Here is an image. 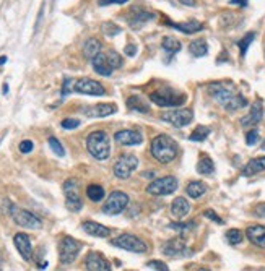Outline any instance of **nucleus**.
<instances>
[{"mask_svg":"<svg viewBox=\"0 0 265 271\" xmlns=\"http://www.w3.org/2000/svg\"><path fill=\"white\" fill-rule=\"evenodd\" d=\"M210 98L226 111H238L247 106V99L230 82H213L207 86Z\"/></svg>","mask_w":265,"mask_h":271,"instance_id":"nucleus-1","label":"nucleus"},{"mask_svg":"<svg viewBox=\"0 0 265 271\" xmlns=\"http://www.w3.org/2000/svg\"><path fill=\"white\" fill-rule=\"evenodd\" d=\"M151 156L161 164H168L178 156V143L168 135H158L151 140L150 145Z\"/></svg>","mask_w":265,"mask_h":271,"instance_id":"nucleus-2","label":"nucleus"},{"mask_svg":"<svg viewBox=\"0 0 265 271\" xmlns=\"http://www.w3.org/2000/svg\"><path fill=\"white\" fill-rule=\"evenodd\" d=\"M86 150L88 153L98 161H104L111 155V145H109V137L106 131L96 130L91 131L86 138Z\"/></svg>","mask_w":265,"mask_h":271,"instance_id":"nucleus-3","label":"nucleus"},{"mask_svg":"<svg viewBox=\"0 0 265 271\" xmlns=\"http://www.w3.org/2000/svg\"><path fill=\"white\" fill-rule=\"evenodd\" d=\"M150 99L161 107H178L187 101V96L174 91L173 88H161V90H156L150 94Z\"/></svg>","mask_w":265,"mask_h":271,"instance_id":"nucleus-4","label":"nucleus"},{"mask_svg":"<svg viewBox=\"0 0 265 271\" xmlns=\"http://www.w3.org/2000/svg\"><path fill=\"white\" fill-rule=\"evenodd\" d=\"M111 244L114 247L124 248V250L132 252V253H146V250H148V245L140 237L134 236V234H121L119 237L111 240Z\"/></svg>","mask_w":265,"mask_h":271,"instance_id":"nucleus-5","label":"nucleus"},{"mask_svg":"<svg viewBox=\"0 0 265 271\" xmlns=\"http://www.w3.org/2000/svg\"><path fill=\"white\" fill-rule=\"evenodd\" d=\"M129 205V195L121 192V190H114V192L108 196V200L102 205V213L109 215V216H116L121 215L124 210L127 208Z\"/></svg>","mask_w":265,"mask_h":271,"instance_id":"nucleus-6","label":"nucleus"},{"mask_svg":"<svg viewBox=\"0 0 265 271\" xmlns=\"http://www.w3.org/2000/svg\"><path fill=\"white\" fill-rule=\"evenodd\" d=\"M9 207H10V216L13 218V221L17 223L18 226H21V228H26V229H41V219L33 215V213H29V211L23 210V208H17V207H13L12 203H9Z\"/></svg>","mask_w":265,"mask_h":271,"instance_id":"nucleus-7","label":"nucleus"},{"mask_svg":"<svg viewBox=\"0 0 265 271\" xmlns=\"http://www.w3.org/2000/svg\"><path fill=\"white\" fill-rule=\"evenodd\" d=\"M64 193H65V207L67 210L78 213L83 208V201L78 193V180L77 179H67L64 182Z\"/></svg>","mask_w":265,"mask_h":271,"instance_id":"nucleus-8","label":"nucleus"},{"mask_svg":"<svg viewBox=\"0 0 265 271\" xmlns=\"http://www.w3.org/2000/svg\"><path fill=\"white\" fill-rule=\"evenodd\" d=\"M80 248H82V244L78 240H75L73 237H64L59 242V260L64 265H70L78 257Z\"/></svg>","mask_w":265,"mask_h":271,"instance_id":"nucleus-9","label":"nucleus"},{"mask_svg":"<svg viewBox=\"0 0 265 271\" xmlns=\"http://www.w3.org/2000/svg\"><path fill=\"white\" fill-rule=\"evenodd\" d=\"M176 188H178V179L174 177V175H165V177H160L156 180L150 182L148 185H146V193L150 195H169L176 192Z\"/></svg>","mask_w":265,"mask_h":271,"instance_id":"nucleus-10","label":"nucleus"},{"mask_svg":"<svg viewBox=\"0 0 265 271\" xmlns=\"http://www.w3.org/2000/svg\"><path fill=\"white\" fill-rule=\"evenodd\" d=\"M163 252L166 257H171V258H182V257H190L192 255V248H189L186 240L182 237H174V239H169L163 244Z\"/></svg>","mask_w":265,"mask_h":271,"instance_id":"nucleus-11","label":"nucleus"},{"mask_svg":"<svg viewBox=\"0 0 265 271\" xmlns=\"http://www.w3.org/2000/svg\"><path fill=\"white\" fill-rule=\"evenodd\" d=\"M138 167V159L135 155H122L119 156V159L114 163L113 172L117 179H129L132 172Z\"/></svg>","mask_w":265,"mask_h":271,"instance_id":"nucleus-12","label":"nucleus"},{"mask_svg":"<svg viewBox=\"0 0 265 271\" xmlns=\"http://www.w3.org/2000/svg\"><path fill=\"white\" fill-rule=\"evenodd\" d=\"M160 117H161V120L168 122L169 125L182 128V127H186L192 122L194 112H192V109H174V111L163 112Z\"/></svg>","mask_w":265,"mask_h":271,"instance_id":"nucleus-13","label":"nucleus"},{"mask_svg":"<svg viewBox=\"0 0 265 271\" xmlns=\"http://www.w3.org/2000/svg\"><path fill=\"white\" fill-rule=\"evenodd\" d=\"M73 91L80 94H88V96H104L106 90L101 83L94 82L91 78H82L73 85Z\"/></svg>","mask_w":265,"mask_h":271,"instance_id":"nucleus-14","label":"nucleus"},{"mask_svg":"<svg viewBox=\"0 0 265 271\" xmlns=\"http://www.w3.org/2000/svg\"><path fill=\"white\" fill-rule=\"evenodd\" d=\"M154 18V15L148 10L142 9V7H132L130 13L127 15V23L130 25L132 29H140L143 25Z\"/></svg>","mask_w":265,"mask_h":271,"instance_id":"nucleus-15","label":"nucleus"},{"mask_svg":"<svg viewBox=\"0 0 265 271\" xmlns=\"http://www.w3.org/2000/svg\"><path fill=\"white\" fill-rule=\"evenodd\" d=\"M85 266L88 271H111V263H109L104 255L99 252H90L85 258Z\"/></svg>","mask_w":265,"mask_h":271,"instance_id":"nucleus-16","label":"nucleus"},{"mask_svg":"<svg viewBox=\"0 0 265 271\" xmlns=\"http://www.w3.org/2000/svg\"><path fill=\"white\" fill-rule=\"evenodd\" d=\"M263 119V102L262 99H255L251 106V111L247 115H244L241 119V125L242 127H254L257 125L260 120Z\"/></svg>","mask_w":265,"mask_h":271,"instance_id":"nucleus-17","label":"nucleus"},{"mask_svg":"<svg viewBox=\"0 0 265 271\" xmlns=\"http://www.w3.org/2000/svg\"><path fill=\"white\" fill-rule=\"evenodd\" d=\"M13 244L17 247L18 253L21 255V258L29 261L33 257V245H31V240L26 236L25 232H18L13 236Z\"/></svg>","mask_w":265,"mask_h":271,"instance_id":"nucleus-18","label":"nucleus"},{"mask_svg":"<svg viewBox=\"0 0 265 271\" xmlns=\"http://www.w3.org/2000/svg\"><path fill=\"white\" fill-rule=\"evenodd\" d=\"M114 140L119 145L130 146V145H140L143 142V137L140 131H135V130H119L114 135Z\"/></svg>","mask_w":265,"mask_h":271,"instance_id":"nucleus-19","label":"nucleus"},{"mask_svg":"<svg viewBox=\"0 0 265 271\" xmlns=\"http://www.w3.org/2000/svg\"><path fill=\"white\" fill-rule=\"evenodd\" d=\"M246 237L252 245L265 248V226H260V224L249 226L246 229Z\"/></svg>","mask_w":265,"mask_h":271,"instance_id":"nucleus-20","label":"nucleus"},{"mask_svg":"<svg viewBox=\"0 0 265 271\" xmlns=\"http://www.w3.org/2000/svg\"><path fill=\"white\" fill-rule=\"evenodd\" d=\"M117 111L114 104H94V106H90V107H83L82 109V114L86 115V117H108Z\"/></svg>","mask_w":265,"mask_h":271,"instance_id":"nucleus-21","label":"nucleus"},{"mask_svg":"<svg viewBox=\"0 0 265 271\" xmlns=\"http://www.w3.org/2000/svg\"><path fill=\"white\" fill-rule=\"evenodd\" d=\"M82 229L88 234V236L99 237V239L109 237V234H111V229L106 228V226L99 224V223H94V221H85L82 224Z\"/></svg>","mask_w":265,"mask_h":271,"instance_id":"nucleus-22","label":"nucleus"},{"mask_svg":"<svg viewBox=\"0 0 265 271\" xmlns=\"http://www.w3.org/2000/svg\"><path fill=\"white\" fill-rule=\"evenodd\" d=\"M263 171H265V156H259V158L251 159L242 167V175H244V177H252V175L263 172Z\"/></svg>","mask_w":265,"mask_h":271,"instance_id":"nucleus-23","label":"nucleus"},{"mask_svg":"<svg viewBox=\"0 0 265 271\" xmlns=\"http://www.w3.org/2000/svg\"><path fill=\"white\" fill-rule=\"evenodd\" d=\"M91 63H93L94 72H96L98 75L109 77V75H111V73L114 72V70L111 69V65H109V62H108L106 54H98V55L91 60Z\"/></svg>","mask_w":265,"mask_h":271,"instance_id":"nucleus-24","label":"nucleus"},{"mask_svg":"<svg viewBox=\"0 0 265 271\" xmlns=\"http://www.w3.org/2000/svg\"><path fill=\"white\" fill-rule=\"evenodd\" d=\"M190 211V205L186 198H182V196H178V198H174V201L171 203V215L178 219H182L189 215Z\"/></svg>","mask_w":265,"mask_h":271,"instance_id":"nucleus-25","label":"nucleus"},{"mask_svg":"<svg viewBox=\"0 0 265 271\" xmlns=\"http://www.w3.org/2000/svg\"><path fill=\"white\" fill-rule=\"evenodd\" d=\"M166 25L176 28L178 31L184 33V34H192V33H198L203 29V25L200 21H187V23H171V21H166Z\"/></svg>","mask_w":265,"mask_h":271,"instance_id":"nucleus-26","label":"nucleus"},{"mask_svg":"<svg viewBox=\"0 0 265 271\" xmlns=\"http://www.w3.org/2000/svg\"><path fill=\"white\" fill-rule=\"evenodd\" d=\"M101 47H102V44L99 42V39H96V38L86 39L85 46H83V55L86 58H90V60H93L98 54H101Z\"/></svg>","mask_w":265,"mask_h":271,"instance_id":"nucleus-27","label":"nucleus"},{"mask_svg":"<svg viewBox=\"0 0 265 271\" xmlns=\"http://www.w3.org/2000/svg\"><path fill=\"white\" fill-rule=\"evenodd\" d=\"M161 47L166 50L169 55V60H171L174 54H178L181 50V42L176 38H173V36H165L163 41H161Z\"/></svg>","mask_w":265,"mask_h":271,"instance_id":"nucleus-28","label":"nucleus"},{"mask_svg":"<svg viewBox=\"0 0 265 271\" xmlns=\"http://www.w3.org/2000/svg\"><path fill=\"white\" fill-rule=\"evenodd\" d=\"M186 192L187 195L190 196V198H200V196L207 192V185L203 184V182L200 180H192V182H189L187 187H186Z\"/></svg>","mask_w":265,"mask_h":271,"instance_id":"nucleus-29","label":"nucleus"},{"mask_svg":"<svg viewBox=\"0 0 265 271\" xmlns=\"http://www.w3.org/2000/svg\"><path fill=\"white\" fill-rule=\"evenodd\" d=\"M189 52L192 54L194 57H203L207 55L208 52V44L205 42L203 39H195L189 44Z\"/></svg>","mask_w":265,"mask_h":271,"instance_id":"nucleus-30","label":"nucleus"},{"mask_svg":"<svg viewBox=\"0 0 265 271\" xmlns=\"http://www.w3.org/2000/svg\"><path fill=\"white\" fill-rule=\"evenodd\" d=\"M127 107L130 109V111H135V112H142V114L148 112V104L143 102V99L140 96H137V94H134V96H130L127 99Z\"/></svg>","mask_w":265,"mask_h":271,"instance_id":"nucleus-31","label":"nucleus"},{"mask_svg":"<svg viewBox=\"0 0 265 271\" xmlns=\"http://www.w3.org/2000/svg\"><path fill=\"white\" fill-rule=\"evenodd\" d=\"M197 172L202 175H211L215 172V164L208 156H202L200 161L197 163Z\"/></svg>","mask_w":265,"mask_h":271,"instance_id":"nucleus-32","label":"nucleus"},{"mask_svg":"<svg viewBox=\"0 0 265 271\" xmlns=\"http://www.w3.org/2000/svg\"><path fill=\"white\" fill-rule=\"evenodd\" d=\"M86 196L91 201H101L104 198V188L98 184H90L86 187Z\"/></svg>","mask_w":265,"mask_h":271,"instance_id":"nucleus-33","label":"nucleus"},{"mask_svg":"<svg viewBox=\"0 0 265 271\" xmlns=\"http://www.w3.org/2000/svg\"><path fill=\"white\" fill-rule=\"evenodd\" d=\"M225 237L230 245H239L242 240H244V234H242V231H239V229H230V231H226Z\"/></svg>","mask_w":265,"mask_h":271,"instance_id":"nucleus-34","label":"nucleus"},{"mask_svg":"<svg viewBox=\"0 0 265 271\" xmlns=\"http://www.w3.org/2000/svg\"><path fill=\"white\" fill-rule=\"evenodd\" d=\"M210 135V128L208 127H203V125H198L195 127V130L190 133L189 140L190 142H203L207 140V137Z\"/></svg>","mask_w":265,"mask_h":271,"instance_id":"nucleus-35","label":"nucleus"},{"mask_svg":"<svg viewBox=\"0 0 265 271\" xmlns=\"http://www.w3.org/2000/svg\"><path fill=\"white\" fill-rule=\"evenodd\" d=\"M101 31L104 33L108 38H113V36H117L121 34V26H117L116 23H113V21H104V23L101 25Z\"/></svg>","mask_w":265,"mask_h":271,"instance_id":"nucleus-36","label":"nucleus"},{"mask_svg":"<svg viewBox=\"0 0 265 271\" xmlns=\"http://www.w3.org/2000/svg\"><path fill=\"white\" fill-rule=\"evenodd\" d=\"M195 226H197L195 221H189V223H171V224H169V229L178 231V232H187V231L195 229Z\"/></svg>","mask_w":265,"mask_h":271,"instance_id":"nucleus-37","label":"nucleus"},{"mask_svg":"<svg viewBox=\"0 0 265 271\" xmlns=\"http://www.w3.org/2000/svg\"><path fill=\"white\" fill-rule=\"evenodd\" d=\"M254 39H255V34H254V33H247L244 38H242V39L238 42V46H239V49H241V57L246 55L247 49H249V46H251V42H252Z\"/></svg>","mask_w":265,"mask_h":271,"instance_id":"nucleus-38","label":"nucleus"},{"mask_svg":"<svg viewBox=\"0 0 265 271\" xmlns=\"http://www.w3.org/2000/svg\"><path fill=\"white\" fill-rule=\"evenodd\" d=\"M47 142H49L50 150H52L57 156H61V158H62V156H65V150H64V146H62V143L59 142L56 137H50Z\"/></svg>","mask_w":265,"mask_h":271,"instance_id":"nucleus-39","label":"nucleus"},{"mask_svg":"<svg viewBox=\"0 0 265 271\" xmlns=\"http://www.w3.org/2000/svg\"><path fill=\"white\" fill-rule=\"evenodd\" d=\"M106 57H108V62H109V65H111L113 70L122 67V57L117 52H114V50H111L109 54H106Z\"/></svg>","mask_w":265,"mask_h":271,"instance_id":"nucleus-40","label":"nucleus"},{"mask_svg":"<svg viewBox=\"0 0 265 271\" xmlns=\"http://www.w3.org/2000/svg\"><path fill=\"white\" fill-rule=\"evenodd\" d=\"M146 266L154 269V271H169L168 265L165 261H161V260H150L148 263H146Z\"/></svg>","mask_w":265,"mask_h":271,"instance_id":"nucleus-41","label":"nucleus"},{"mask_svg":"<svg viewBox=\"0 0 265 271\" xmlns=\"http://www.w3.org/2000/svg\"><path fill=\"white\" fill-rule=\"evenodd\" d=\"M61 125H62V128H65V130H73V128L80 127V120H78V119H64V120L61 122Z\"/></svg>","mask_w":265,"mask_h":271,"instance_id":"nucleus-42","label":"nucleus"},{"mask_svg":"<svg viewBox=\"0 0 265 271\" xmlns=\"http://www.w3.org/2000/svg\"><path fill=\"white\" fill-rule=\"evenodd\" d=\"M257 142H259V131H257V130L247 131V133H246V143L249 146H254Z\"/></svg>","mask_w":265,"mask_h":271,"instance_id":"nucleus-43","label":"nucleus"},{"mask_svg":"<svg viewBox=\"0 0 265 271\" xmlns=\"http://www.w3.org/2000/svg\"><path fill=\"white\" fill-rule=\"evenodd\" d=\"M18 148H20V151H21V153H25V155H28V153H31V151H33V148H34V143H33L31 140H23V142L20 143Z\"/></svg>","mask_w":265,"mask_h":271,"instance_id":"nucleus-44","label":"nucleus"},{"mask_svg":"<svg viewBox=\"0 0 265 271\" xmlns=\"http://www.w3.org/2000/svg\"><path fill=\"white\" fill-rule=\"evenodd\" d=\"M203 216H205V218H208V219H211V221L218 223V224H223V223H225L223 219L220 218V216L215 213V211H213V210H207V211H203Z\"/></svg>","mask_w":265,"mask_h":271,"instance_id":"nucleus-45","label":"nucleus"},{"mask_svg":"<svg viewBox=\"0 0 265 271\" xmlns=\"http://www.w3.org/2000/svg\"><path fill=\"white\" fill-rule=\"evenodd\" d=\"M73 80H70V78H65L64 80V86H62V96H67V94L70 93V91H73Z\"/></svg>","mask_w":265,"mask_h":271,"instance_id":"nucleus-46","label":"nucleus"},{"mask_svg":"<svg viewBox=\"0 0 265 271\" xmlns=\"http://www.w3.org/2000/svg\"><path fill=\"white\" fill-rule=\"evenodd\" d=\"M254 216L255 218H260V219L265 218V201L255 205V207H254Z\"/></svg>","mask_w":265,"mask_h":271,"instance_id":"nucleus-47","label":"nucleus"},{"mask_svg":"<svg viewBox=\"0 0 265 271\" xmlns=\"http://www.w3.org/2000/svg\"><path fill=\"white\" fill-rule=\"evenodd\" d=\"M101 7H106V5H113V4H116V5H121V4H127L126 0H99L98 2Z\"/></svg>","mask_w":265,"mask_h":271,"instance_id":"nucleus-48","label":"nucleus"},{"mask_svg":"<svg viewBox=\"0 0 265 271\" xmlns=\"http://www.w3.org/2000/svg\"><path fill=\"white\" fill-rule=\"evenodd\" d=\"M124 52H126V55H129V57H134L137 52V46L135 44H129V46H126V49H124Z\"/></svg>","mask_w":265,"mask_h":271,"instance_id":"nucleus-49","label":"nucleus"},{"mask_svg":"<svg viewBox=\"0 0 265 271\" xmlns=\"http://www.w3.org/2000/svg\"><path fill=\"white\" fill-rule=\"evenodd\" d=\"M230 4H233V5H239V7H247L249 2H246V0H230Z\"/></svg>","mask_w":265,"mask_h":271,"instance_id":"nucleus-50","label":"nucleus"},{"mask_svg":"<svg viewBox=\"0 0 265 271\" xmlns=\"http://www.w3.org/2000/svg\"><path fill=\"white\" fill-rule=\"evenodd\" d=\"M143 175H145V177H154V171H146Z\"/></svg>","mask_w":265,"mask_h":271,"instance_id":"nucleus-51","label":"nucleus"},{"mask_svg":"<svg viewBox=\"0 0 265 271\" xmlns=\"http://www.w3.org/2000/svg\"><path fill=\"white\" fill-rule=\"evenodd\" d=\"M2 91H4V94H7V93H9V85L5 83V85L2 86Z\"/></svg>","mask_w":265,"mask_h":271,"instance_id":"nucleus-52","label":"nucleus"},{"mask_svg":"<svg viewBox=\"0 0 265 271\" xmlns=\"http://www.w3.org/2000/svg\"><path fill=\"white\" fill-rule=\"evenodd\" d=\"M7 62V57L5 55H2V57H0V65H4Z\"/></svg>","mask_w":265,"mask_h":271,"instance_id":"nucleus-53","label":"nucleus"},{"mask_svg":"<svg viewBox=\"0 0 265 271\" xmlns=\"http://www.w3.org/2000/svg\"><path fill=\"white\" fill-rule=\"evenodd\" d=\"M260 148H262V150H263V151H265V140H263V142H262V146H260Z\"/></svg>","mask_w":265,"mask_h":271,"instance_id":"nucleus-54","label":"nucleus"},{"mask_svg":"<svg viewBox=\"0 0 265 271\" xmlns=\"http://www.w3.org/2000/svg\"><path fill=\"white\" fill-rule=\"evenodd\" d=\"M197 271H210V269H207V268H200V269H197Z\"/></svg>","mask_w":265,"mask_h":271,"instance_id":"nucleus-55","label":"nucleus"}]
</instances>
